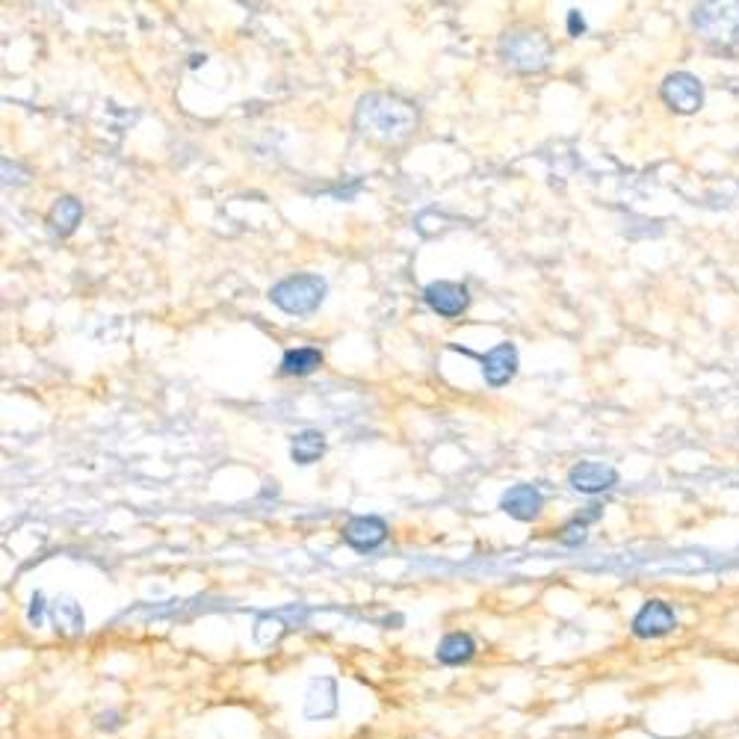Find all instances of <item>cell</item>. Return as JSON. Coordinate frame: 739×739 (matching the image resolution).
<instances>
[{"instance_id":"1","label":"cell","mask_w":739,"mask_h":739,"mask_svg":"<svg viewBox=\"0 0 739 739\" xmlns=\"http://www.w3.org/2000/svg\"><path fill=\"white\" fill-rule=\"evenodd\" d=\"M358 131L382 142H403L417 131V110L397 95L373 92L358 101L355 110Z\"/></svg>"},{"instance_id":"2","label":"cell","mask_w":739,"mask_h":739,"mask_svg":"<svg viewBox=\"0 0 739 739\" xmlns=\"http://www.w3.org/2000/svg\"><path fill=\"white\" fill-rule=\"evenodd\" d=\"M269 299L272 305H278L284 314L290 317H305V314H314L323 299H326V281L320 275H290V278H281L272 290H269Z\"/></svg>"},{"instance_id":"3","label":"cell","mask_w":739,"mask_h":739,"mask_svg":"<svg viewBox=\"0 0 739 739\" xmlns=\"http://www.w3.org/2000/svg\"><path fill=\"white\" fill-rule=\"evenodd\" d=\"M692 27L701 39L719 48L739 45V3H701L692 9Z\"/></svg>"},{"instance_id":"4","label":"cell","mask_w":739,"mask_h":739,"mask_svg":"<svg viewBox=\"0 0 739 739\" xmlns=\"http://www.w3.org/2000/svg\"><path fill=\"white\" fill-rule=\"evenodd\" d=\"M500 51V60L515 71H524V74H533L541 71L550 60V42L547 36H541L536 30H512L500 39L497 45Z\"/></svg>"},{"instance_id":"5","label":"cell","mask_w":739,"mask_h":739,"mask_svg":"<svg viewBox=\"0 0 739 739\" xmlns=\"http://www.w3.org/2000/svg\"><path fill=\"white\" fill-rule=\"evenodd\" d=\"M663 101L677 113H698L704 104V86L689 71H674L663 80Z\"/></svg>"},{"instance_id":"6","label":"cell","mask_w":739,"mask_h":739,"mask_svg":"<svg viewBox=\"0 0 739 739\" xmlns=\"http://www.w3.org/2000/svg\"><path fill=\"white\" fill-rule=\"evenodd\" d=\"M630 627H633V636L639 639H660V636H669L677 627V615L666 601H648L633 615Z\"/></svg>"},{"instance_id":"7","label":"cell","mask_w":739,"mask_h":739,"mask_svg":"<svg viewBox=\"0 0 739 739\" xmlns=\"http://www.w3.org/2000/svg\"><path fill=\"white\" fill-rule=\"evenodd\" d=\"M423 299L426 305L441 314V317H459L468 305H471V296H468V287L459 284V281H432L426 290H423Z\"/></svg>"},{"instance_id":"8","label":"cell","mask_w":739,"mask_h":739,"mask_svg":"<svg viewBox=\"0 0 739 739\" xmlns=\"http://www.w3.org/2000/svg\"><path fill=\"white\" fill-rule=\"evenodd\" d=\"M337 707L340 701H337L335 677H311L305 689V719H314V722L332 719Z\"/></svg>"},{"instance_id":"9","label":"cell","mask_w":739,"mask_h":739,"mask_svg":"<svg viewBox=\"0 0 739 739\" xmlns=\"http://www.w3.org/2000/svg\"><path fill=\"white\" fill-rule=\"evenodd\" d=\"M518 373V349L515 343H497L491 352L482 355V376L491 388H503L509 385V379Z\"/></svg>"},{"instance_id":"10","label":"cell","mask_w":739,"mask_h":739,"mask_svg":"<svg viewBox=\"0 0 739 739\" xmlns=\"http://www.w3.org/2000/svg\"><path fill=\"white\" fill-rule=\"evenodd\" d=\"M385 538H388V524L376 515H358L343 527V541L361 553L376 550L379 544H385Z\"/></svg>"},{"instance_id":"11","label":"cell","mask_w":739,"mask_h":739,"mask_svg":"<svg viewBox=\"0 0 739 739\" xmlns=\"http://www.w3.org/2000/svg\"><path fill=\"white\" fill-rule=\"evenodd\" d=\"M618 482V473L601 462H580L568 473V485L580 494H604Z\"/></svg>"},{"instance_id":"12","label":"cell","mask_w":739,"mask_h":739,"mask_svg":"<svg viewBox=\"0 0 739 739\" xmlns=\"http://www.w3.org/2000/svg\"><path fill=\"white\" fill-rule=\"evenodd\" d=\"M541 506H544V497L536 485H515L500 500V509L512 515L515 521H536L541 515Z\"/></svg>"},{"instance_id":"13","label":"cell","mask_w":739,"mask_h":739,"mask_svg":"<svg viewBox=\"0 0 739 739\" xmlns=\"http://www.w3.org/2000/svg\"><path fill=\"white\" fill-rule=\"evenodd\" d=\"M435 657L441 666H465L476 657V642H473L471 633H447L438 648H435Z\"/></svg>"},{"instance_id":"14","label":"cell","mask_w":739,"mask_h":739,"mask_svg":"<svg viewBox=\"0 0 739 739\" xmlns=\"http://www.w3.org/2000/svg\"><path fill=\"white\" fill-rule=\"evenodd\" d=\"M51 621L57 627L60 636H80L86 630V618H83V609L74 598H60L57 604L51 606Z\"/></svg>"},{"instance_id":"15","label":"cell","mask_w":739,"mask_h":739,"mask_svg":"<svg viewBox=\"0 0 739 739\" xmlns=\"http://www.w3.org/2000/svg\"><path fill=\"white\" fill-rule=\"evenodd\" d=\"M323 364V352L317 346H299L287 349L281 358V373L284 376H311Z\"/></svg>"},{"instance_id":"16","label":"cell","mask_w":739,"mask_h":739,"mask_svg":"<svg viewBox=\"0 0 739 739\" xmlns=\"http://www.w3.org/2000/svg\"><path fill=\"white\" fill-rule=\"evenodd\" d=\"M326 453V435L317 432V429H305L293 438L290 444V459L296 465H314L320 462V456Z\"/></svg>"},{"instance_id":"17","label":"cell","mask_w":739,"mask_h":739,"mask_svg":"<svg viewBox=\"0 0 739 739\" xmlns=\"http://www.w3.org/2000/svg\"><path fill=\"white\" fill-rule=\"evenodd\" d=\"M80 219H83V204L77 202V199H71V196H63L60 202L51 207V216H48L51 228H54L60 237L74 234V228L80 225Z\"/></svg>"},{"instance_id":"18","label":"cell","mask_w":739,"mask_h":739,"mask_svg":"<svg viewBox=\"0 0 739 739\" xmlns=\"http://www.w3.org/2000/svg\"><path fill=\"white\" fill-rule=\"evenodd\" d=\"M586 521H580V518H574L565 530H562V536H559V541L565 544V547H577V544H583L586 541Z\"/></svg>"},{"instance_id":"19","label":"cell","mask_w":739,"mask_h":739,"mask_svg":"<svg viewBox=\"0 0 739 739\" xmlns=\"http://www.w3.org/2000/svg\"><path fill=\"white\" fill-rule=\"evenodd\" d=\"M27 618H30V624H33V627H42V621H45V595H42V592H36V595H33L30 609H27Z\"/></svg>"},{"instance_id":"20","label":"cell","mask_w":739,"mask_h":739,"mask_svg":"<svg viewBox=\"0 0 739 739\" xmlns=\"http://www.w3.org/2000/svg\"><path fill=\"white\" fill-rule=\"evenodd\" d=\"M95 725H98V731H119V728H122V713L107 710V713H101V716L95 719Z\"/></svg>"},{"instance_id":"21","label":"cell","mask_w":739,"mask_h":739,"mask_svg":"<svg viewBox=\"0 0 739 739\" xmlns=\"http://www.w3.org/2000/svg\"><path fill=\"white\" fill-rule=\"evenodd\" d=\"M568 33H571L574 39H580V36L586 33V18L580 15V9H571V12H568Z\"/></svg>"}]
</instances>
